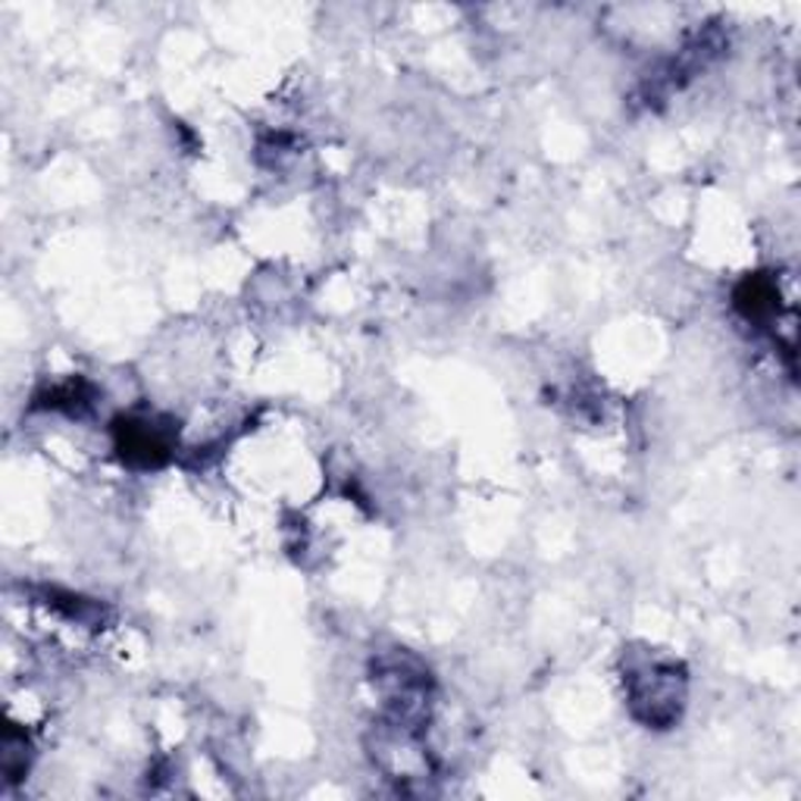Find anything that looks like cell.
<instances>
[{"mask_svg": "<svg viewBox=\"0 0 801 801\" xmlns=\"http://www.w3.org/2000/svg\"><path fill=\"white\" fill-rule=\"evenodd\" d=\"M736 307L746 320L764 323L777 314V285L764 276H749L736 288Z\"/></svg>", "mask_w": 801, "mask_h": 801, "instance_id": "obj_3", "label": "cell"}, {"mask_svg": "<svg viewBox=\"0 0 801 801\" xmlns=\"http://www.w3.org/2000/svg\"><path fill=\"white\" fill-rule=\"evenodd\" d=\"M629 704L648 727H670L680 717L686 680L673 663L651 661L629 670Z\"/></svg>", "mask_w": 801, "mask_h": 801, "instance_id": "obj_1", "label": "cell"}, {"mask_svg": "<svg viewBox=\"0 0 801 801\" xmlns=\"http://www.w3.org/2000/svg\"><path fill=\"white\" fill-rule=\"evenodd\" d=\"M29 764V751H26V736H19L13 727L3 736V773L7 780H19V773H26Z\"/></svg>", "mask_w": 801, "mask_h": 801, "instance_id": "obj_4", "label": "cell"}, {"mask_svg": "<svg viewBox=\"0 0 801 801\" xmlns=\"http://www.w3.org/2000/svg\"><path fill=\"white\" fill-rule=\"evenodd\" d=\"M113 442L116 452L139 470L163 467L173 457V429L151 417H120L113 423Z\"/></svg>", "mask_w": 801, "mask_h": 801, "instance_id": "obj_2", "label": "cell"}, {"mask_svg": "<svg viewBox=\"0 0 801 801\" xmlns=\"http://www.w3.org/2000/svg\"><path fill=\"white\" fill-rule=\"evenodd\" d=\"M88 398H91V388H88L82 379H72V383L67 385H57V388H51L44 398H38V404H44V407H82V404H88Z\"/></svg>", "mask_w": 801, "mask_h": 801, "instance_id": "obj_5", "label": "cell"}]
</instances>
